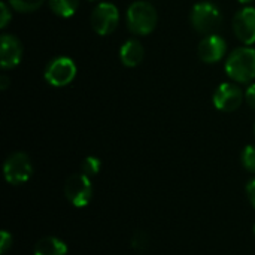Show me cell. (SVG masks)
Masks as SVG:
<instances>
[{"label":"cell","instance_id":"cell-1","mask_svg":"<svg viewBox=\"0 0 255 255\" xmlns=\"http://www.w3.org/2000/svg\"><path fill=\"white\" fill-rule=\"evenodd\" d=\"M226 73L236 84H248L255 78V49L242 46L230 52L226 61Z\"/></svg>","mask_w":255,"mask_h":255},{"label":"cell","instance_id":"cell-2","mask_svg":"<svg viewBox=\"0 0 255 255\" xmlns=\"http://www.w3.org/2000/svg\"><path fill=\"white\" fill-rule=\"evenodd\" d=\"M158 22L155 7L145 0L131 3L127 9V27L133 34L146 36L151 34Z\"/></svg>","mask_w":255,"mask_h":255},{"label":"cell","instance_id":"cell-3","mask_svg":"<svg viewBox=\"0 0 255 255\" xmlns=\"http://www.w3.org/2000/svg\"><path fill=\"white\" fill-rule=\"evenodd\" d=\"M190 21L197 33L203 36H209V34H215L221 27L223 15L220 7L212 1H200L193 6L190 13Z\"/></svg>","mask_w":255,"mask_h":255},{"label":"cell","instance_id":"cell-4","mask_svg":"<svg viewBox=\"0 0 255 255\" xmlns=\"http://www.w3.org/2000/svg\"><path fill=\"white\" fill-rule=\"evenodd\" d=\"M3 175L10 185L25 184L33 175V164L30 157L25 152L10 154L3 164Z\"/></svg>","mask_w":255,"mask_h":255},{"label":"cell","instance_id":"cell-5","mask_svg":"<svg viewBox=\"0 0 255 255\" xmlns=\"http://www.w3.org/2000/svg\"><path fill=\"white\" fill-rule=\"evenodd\" d=\"M91 27L93 30L100 34V36H108L111 33L115 31V28L118 27L120 22V12L117 9V6L114 3L109 1H102L99 3L93 12H91V18H90Z\"/></svg>","mask_w":255,"mask_h":255},{"label":"cell","instance_id":"cell-6","mask_svg":"<svg viewBox=\"0 0 255 255\" xmlns=\"http://www.w3.org/2000/svg\"><path fill=\"white\" fill-rule=\"evenodd\" d=\"M76 76V64L69 57H57L45 69V81L52 87H66Z\"/></svg>","mask_w":255,"mask_h":255},{"label":"cell","instance_id":"cell-7","mask_svg":"<svg viewBox=\"0 0 255 255\" xmlns=\"http://www.w3.org/2000/svg\"><path fill=\"white\" fill-rule=\"evenodd\" d=\"M64 194L73 206L76 208L87 206L93 197L91 178H88L84 173H76L69 176L64 184Z\"/></svg>","mask_w":255,"mask_h":255},{"label":"cell","instance_id":"cell-8","mask_svg":"<svg viewBox=\"0 0 255 255\" xmlns=\"http://www.w3.org/2000/svg\"><path fill=\"white\" fill-rule=\"evenodd\" d=\"M245 94L242 93L241 87L233 82L221 84L214 93V106L221 112H235L241 108Z\"/></svg>","mask_w":255,"mask_h":255},{"label":"cell","instance_id":"cell-9","mask_svg":"<svg viewBox=\"0 0 255 255\" xmlns=\"http://www.w3.org/2000/svg\"><path fill=\"white\" fill-rule=\"evenodd\" d=\"M233 31L236 37L247 46L255 43V7L247 6L233 18Z\"/></svg>","mask_w":255,"mask_h":255},{"label":"cell","instance_id":"cell-10","mask_svg":"<svg viewBox=\"0 0 255 255\" xmlns=\"http://www.w3.org/2000/svg\"><path fill=\"white\" fill-rule=\"evenodd\" d=\"M197 54L203 63H208V64L218 63L227 54V42L221 36H218L217 33L209 34L200 40L199 48H197Z\"/></svg>","mask_w":255,"mask_h":255},{"label":"cell","instance_id":"cell-11","mask_svg":"<svg viewBox=\"0 0 255 255\" xmlns=\"http://www.w3.org/2000/svg\"><path fill=\"white\" fill-rule=\"evenodd\" d=\"M22 57V43L13 34H3L0 45V64L3 70L13 69Z\"/></svg>","mask_w":255,"mask_h":255},{"label":"cell","instance_id":"cell-12","mask_svg":"<svg viewBox=\"0 0 255 255\" xmlns=\"http://www.w3.org/2000/svg\"><path fill=\"white\" fill-rule=\"evenodd\" d=\"M145 49L142 43L136 39H130L123 43L120 49V60L126 67H136L143 61Z\"/></svg>","mask_w":255,"mask_h":255},{"label":"cell","instance_id":"cell-13","mask_svg":"<svg viewBox=\"0 0 255 255\" xmlns=\"http://www.w3.org/2000/svg\"><path fill=\"white\" fill-rule=\"evenodd\" d=\"M67 247L63 241L54 236H45L34 245V255H66Z\"/></svg>","mask_w":255,"mask_h":255},{"label":"cell","instance_id":"cell-14","mask_svg":"<svg viewBox=\"0 0 255 255\" xmlns=\"http://www.w3.org/2000/svg\"><path fill=\"white\" fill-rule=\"evenodd\" d=\"M49 9L61 18H69L72 15H75L78 6H79V0H48Z\"/></svg>","mask_w":255,"mask_h":255},{"label":"cell","instance_id":"cell-15","mask_svg":"<svg viewBox=\"0 0 255 255\" xmlns=\"http://www.w3.org/2000/svg\"><path fill=\"white\" fill-rule=\"evenodd\" d=\"M7 1L12 9H15L16 12H21V13L34 12L45 3V0H7Z\"/></svg>","mask_w":255,"mask_h":255},{"label":"cell","instance_id":"cell-16","mask_svg":"<svg viewBox=\"0 0 255 255\" xmlns=\"http://www.w3.org/2000/svg\"><path fill=\"white\" fill-rule=\"evenodd\" d=\"M100 169H102V163L97 157H87L81 163V173L87 175L88 178L96 176L100 172Z\"/></svg>","mask_w":255,"mask_h":255},{"label":"cell","instance_id":"cell-17","mask_svg":"<svg viewBox=\"0 0 255 255\" xmlns=\"http://www.w3.org/2000/svg\"><path fill=\"white\" fill-rule=\"evenodd\" d=\"M148 245H149V236H148L146 232L139 230V232L133 233V236H131V248L133 250L145 251L148 248Z\"/></svg>","mask_w":255,"mask_h":255},{"label":"cell","instance_id":"cell-18","mask_svg":"<svg viewBox=\"0 0 255 255\" xmlns=\"http://www.w3.org/2000/svg\"><path fill=\"white\" fill-rule=\"evenodd\" d=\"M242 164L248 172L255 173V145H248L242 152Z\"/></svg>","mask_w":255,"mask_h":255},{"label":"cell","instance_id":"cell-19","mask_svg":"<svg viewBox=\"0 0 255 255\" xmlns=\"http://www.w3.org/2000/svg\"><path fill=\"white\" fill-rule=\"evenodd\" d=\"M12 244H13V238L9 232L3 230L1 232V236H0V253L4 255L10 248H12Z\"/></svg>","mask_w":255,"mask_h":255},{"label":"cell","instance_id":"cell-20","mask_svg":"<svg viewBox=\"0 0 255 255\" xmlns=\"http://www.w3.org/2000/svg\"><path fill=\"white\" fill-rule=\"evenodd\" d=\"M0 13H1V19H0V28H4L6 25H7V22L10 21V18H12V13H10V9H9V6L4 3V1H1V4H0Z\"/></svg>","mask_w":255,"mask_h":255},{"label":"cell","instance_id":"cell-21","mask_svg":"<svg viewBox=\"0 0 255 255\" xmlns=\"http://www.w3.org/2000/svg\"><path fill=\"white\" fill-rule=\"evenodd\" d=\"M245 100H247V103L255 109V84H251L248 88H247V91H245Z\"/></svg>","mask_w":255,"mask_h":255},{"label":"cell","instance_id":"cell-22","mask_svg":"<svg viewBox=\"0 0 255 255\" xmlns=\"http://www.w3.org/2000/svg\"><path fill=\"white\" fill-rule=\"evenodd\" d=\"M247 196H248L251 205L254 206L255 209V178L254 179H251V181L247 184Z\"/></svg>","mask_w":255,"mask_h":255},{"label":"cell","instance_id":"cell-23","mask_svg":"<svg viewBox=\"0 0 255 255\" xmlns=\"http://www.w3.org/2000/svg\"><path fill=\"white\" fill-rule=\"evenodd\" d=\"M9 82H10V81H9V78H7L6 75H1V76H0V90H3V91H4V90H7Z\"/></svg>","mask_w":255,"mask_h":255},{"label":"cell","instance_id":"cell-24","mask_svg":"<svg viewBox=\"0 0 255 255\" xmlns=\"http://www.w3.org/2000/svg\"><path fill=\"white\" fill-rule=\"evenodd\" d=\"M241 3H244V4H247V3H253L254 0H239Z\"/></svg>","mask_w":255,"mask_h":255},{"label":"cell","instance_id":"cell-25","mask_svg":"<svg viewBox=\"0 0 255 255\" xmlns=\"http://www.w3.org/2000/svg\"><path fill=\"white\" fill-rule=\"evenodd\" d=\"M254 233H255V226H254Z\"/></svg>","mask_w":255,"mask_h":255}]
</instances>
